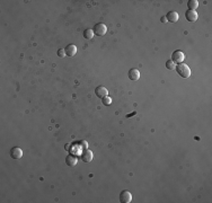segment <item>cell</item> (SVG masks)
<instances>
[{"mask_svg": "<svg viewBox=\"0 0 212 203\" xmlns=\"http://www.w3.org/2000/svg\"><path fill=\"white\" fill-rule=\"evenodd\" d=\"M175 69H176L177 74L180 75L182 78H189L191 76V69L185 63H178V65H176Z\"/></svg>", "mask_w": 212, "mask_h": 203, "instance_id": "cell-1", "label": "cell"}, {"mask_svg": "<svg viewBox=\"0 0 212 203\" xmlns=\"http://www.w3.org/2000/svg\"><path fill=\"white\" fill-rule=\"evenodd\" d=\"M93 31H94V34H96L97 36H103L105 35L106 32H107V27H106L105 24L98 23L94 26Z\"/></svg>", "mask_w": 212, "mask_h": 203, "instance_id": "cell-2", "label": "cell"}, {"mask_svg": "<svg viewBox=\"0 0 212 203\" xmlns=\"http://www.w3.org/2000/svg\"><path fill=\"white\" fill-rule=\"evenodd\" d=\"M10 157L12 159H21L23 157V151L19 147H12L10 149V152H9Z\"/></svg>", "mask_w": 212, "mask_h": 203, "instance_id": "cell-3", "label": "cell"}, {"mask_svg": "<svg viewBox=\"0 0 212 203\" xmlns=\"http://www.w3.org/2000/svg\"><path fill=\"white\" fill-rule=\"evenodd\" d=\"M132 201V194L129 191H122L120 194V202L121 203H130Z\"/></svg>", "mask_w": 212, "mask_h": 203, "instance_id": "cell-4", "label": "cell"}, {"mask_svg": "<svg viewBox=\"0 0 212 203\" xmlns=\"http://www.w3.org/2000/svg\"><path fill=\"white\" fill-rule=\"evenodd\" d=\"M184 58H185V56H184V53H183L182 51L177 50L171 54V61L174 62V63L175 62H176V63H181V62L184 60Z\"/></svg>", "mask_w": 212, "mask_h": 203, "instance_id": "cell-5", "label": "cell"}, {"mask_svg": "<svg viewBox=\"0 0 212 203\" xmlns=\"http://www.w3.org/2000/svg\"><path fill=\"white\" fill-rule=\"evenodd\" d=\"M95 94H96L97 97L103 98L105 97V96H108V90H107L106 87H104V86H98L97 88L95 89Z\"/></svg>", "mask_w": 212, "mask_h": 203, "instance_id": "cell-6", "label": "cell"}, {"mask_svg": "<svg viewBox=\"0 0 212 203\" xmlns=\"http://www.w3.org/2000/svg\"><path fill=\"white\" fill-rule=\"evenodd\" d=\"M185 18L189 22L193 23V22H196L197 21V18H199V15H197V12H194V10H187V12H185Z\"/></svg>", "mask_w": 212, "mask_h": 203, "instance_id": "cell-7", "label": "cell"}, {"mask_svg": "<svg viewBox=\"0 0 212 203\" xmlns=\"http://www.w3.org/2000/svg\"><path fill=\"white\" fill-rule=\"evenodd\" d=\"M81 159L84 162H90L93 159V152L89 149H84V151L81 152Z\"/></svg>", "mask_w": 212, "mask_h": 203, "instance_id": "cell-8", "label": "cell"}, {"mask_svg": "<svg viewBox=\"0 0 212 203\" xmlns=\"http://www.w3.org/2000/svg\"><path fill=\"white\" fill-rule=\"evenodd\" d=\"M65 52L67 56H75L77 53V46L75 44H69L65 49Z\"/></svg>", "mask_w": 212, "mask_h": 203, "instance_id": "cell-9", "label": "cell"}, {"mask_svg": "<svg viewBox=\"0 0 212 203\" xmlns=\"http://www.w3.org/2000/svg\"><path fill=\"white\" fill-rule=\"evenodd\" d=\"M128 76H129L130 80H132V81H137V80L140 78V72H139L138 69H130Z\"/></svg>", "mask_w": 212, "mask_h": 203, "instance_id": "cell-10", "label": "cell"}, {"mask_svg": "<svg viewBox=\"0 0 212 203\" xmlns=\"http://www.w3.org/2000/svg\"><path fill=\"white\" fill-rule=\"evenodd\" d=\"M166 18H167V22L176 23V22H178V19H180V15H178V12H169L167 14V16H166Z\"/></svg>", "mask_w": 212, "mask_h": 203, "instance_id": "cell-11", "label": "cell"}, {"mask_svg": "<svg viewBox=\"0 0 212 203\" xmlns=\"http://www.w3.org/2000/svg\"><path fill=\"white\" fill-rule=\"evenodd\" d=\"M65 164L70 166V167H74V166L77 165V158L75 156H72V155H69L65 158Z\"/></svg>", "mask_w": 212, "mask_h": 203, "instance_id": "cell-12", "label": "cell"}, {"mask_svg": "<svg viewBox=\"0 0 212 203\" xmlns=\"http://www.w3.org/2000/svg\"><path fill=\"white\" fill-rule=\"evenodd\" d=\"M94 31L93 30H85L84 31V37L85 38H87V40H91V38L94 37Z\"/></svg>", "mask_w": 212, "mask_h": 203, "instance_id": "cell-13", "label": "cell"}, {"mask_svg": "<svg viewBox=\"0 0 212 203\" xmlns=\"http://www.w3.org/2000/svg\"><path fill=\"white\" fill-rule=\"evenodd\" d=\"M187 6H189L190 10H194L199 6V2H197L196 0H190L189 2H187Z\"/></svg>", "mask_w": 212, "mask_h": 203, "instance_id": "cell-14", "label": "cell"}, {"mask_svg": "<svg viewBox=\"0 0 212 203\" xmlns=\"http://www.w3.org/2000/svg\"><path fill=\"white\" fill-rule=\"evenodd\" d=\"M102 103H103V105L105 106H108L112 104V98L108 97V96H105V97L102 98Z\"/></svg>", "mask_w": 212, "mask_h": 203, "instance_id": "cell-15", "label": "cell"}, {"mask_svg": "<svg viewBox=\"0 0 212 203\" xmlns=\"http://www.w3.org/2000/svg\"><path fill=\"white\" fill-rule=\"evenodd\" d=\"M166 68L169 69V70H174L175 68H176V65H175V63L171 61V60H168V61L166 62Z\"/></svg>", "mask_w": 212, "mask_h": 203, "instance_id": "cell-16", "label": "cell"}, {"mask_svg": "<svg viewBox=\"0 0 212 203\" xmlns=\"http://www.w3.org/2000/svg\"><path fill=\"white\" fill-rule=\"evenodd\" d=\"M65 56V50H59V51H58V56H60V58H63Z\"/></svg>", "mask_w": 212, "mask_h": 203, "instance_id": "cell-17", "label": "cell"}, {"mask_svg": "<svg viewBox=\"0 0 212 203\" xmlns=\"http://www.w3.org/2000/svg\"><path fill=\"white\" fill-rule=\"evenodd\" d=\"M161 22H162V23H166V22H167V18H166V16H162V17H161Z\"/></svg>", "mask_w": 212, "mask_h": 203, "instance_id": "cell-18", "label": "cell"}, {"mask_svg": "<svg viewBox=\"0 0 212 203\" xmlns=\"http://www.w3.org/2000/svg\"><path fill=\"white\" fill-rule=\"evenodd\" d=\"M136 114H137V112H133V113H131V114H128L127 118H130V116H132V115H136Z\"/></svg>", "mask_w": 212, "mask_h": 203, "instance_id": "cell-19", "label": "cell"}, {"mask_svg": "<svg viewBox=\"0 0 212 203\" xmlns=\"http://www.w3.org/2000/svg\"><path fill=\"white\" fill-rule=\"evenodd\" d=\"M81 144H83V146H84V147H87V143H86V142L85 141H83V142H81Z\"/></svg>", "mask_w": 212, "mask_h": 203, "instance_id": "cell-20", "label": "cell"}, {"mask_svg": "<svg viewBox=\"0 0 212 203\" xmlns=\"http://www.w3.org/2000/svg\"><path fill=\"white\" fill-rule=\"evenodd\" d=\"M65 150H69V144H65Z\"/></svg>", "mask_w": 212, "mask_h": 203, "instance_id": "cell-21", "label": "cell"}]
</instances>
